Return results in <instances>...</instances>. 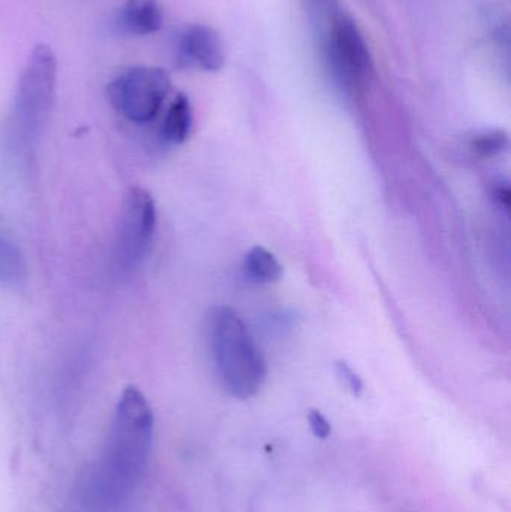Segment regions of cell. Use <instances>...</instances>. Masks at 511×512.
Returning a JSON list of instances; mask_svg holds the SVG:
<instances>
[{
  "label": "cell",
  "instance_id": "cell-4",
  "mask_svg": "<svg viewBox=\"0 0 511 512\" xmlns=\"http://www.w3.org/2000/svg\"><path fill=\"white\" fill-rule=\"evenodd\" d=\"M171 90L170 75L155 66H132L108 84V101L134 125H149L161 113Z\"/></svg>",
  "mask_w": 511,
  "mask_h": 512
},
{
  "label": "cell",
  "instance_id": "cell-11",
  "mask_svg": "<svg viewBox=\"0 0 511 512\" xmlns=\"http://www.w3.org/2000/svg\"><path fill=\"white\" fill-rule=\"evenodd\" d=\"M26 279V262L12 240L0 233V285L17 288Z\"/></svg>",
  "mask_w": 511,
  "mask_h": 512
},
{
  "label": "cell",
  "instance_id": "cell-12",
  "mask_svg": "<svg viewBox=\"0 0 511 512\" xmlns=\"http://www.w3.org/2000/svg\"><path fill=\"white\" fill-rule=\"evenodd\" d=\"M507 147H509V135L501 129L480 132L470 141V149L473 150L474 155L485 159L501 155L506 152Z\"/></svg>",
  "mask_w": 511,
  "mask_h": 512
},
{
  "label": "cell",
  "instance_id": "cell-7",
  "mask_svg": "<svg viewBox=\"0 0 511 512\" xmlns=\"http://www.w3.org/2000/svg\"><path fill=\"white\" fill-rule=\"evenodd\" d=\"M177 59L183 66L216 72L225 63L224 42L213 27L191 24L177 38Z\"/></svg>",
  "mask_w": 511,
  "mask_h": 512
},
{
  "label": "cell",
  "instance_id": "cell-3",
  "mask_svg": "<svg viewBox=\"0 0 511 512\" xmlns=\"http://www.w3.org/2000/svg\"><path fill=\"white\" fill-rule=\"evenodd\" d=\"M57 60L48 45H36L21 72L9 116V149L15 155H32L53 107Z\"/></svg>",
  "mask_w": 511,
  "mask_h": 512
},
{
  "label": "cell",
  "instance_id": "cell-14",
  "mask_svg": "<svg viewBox=\"0 0 511 512\" xmlns=\"http://www.w3.org/2000/svg\"><path fill=\"white\" fill-rule=\"evenodd\" d=\"M308 423L312 435L320 439V441L329 438L330 433H332V426H330L329 420H327L326 415L318 411V409H311V411L308 412Z\"/></svg>",
  "mask_w": 511,
  "mask_h": 512
},
{
  "label": "cell",
  "instance_id": "cell-5",
  "mask_svg": "<svg viewBox=\"0 0 511 512\" xmlns=\"http://www.w3.org/2000/svg\"><path fill=\"white\" fill-rule=\"evenodd\" d=\"M323 48L327 66L345 90H360L374 72L371 51L357 24L336 14L324 24Z\"/></svg>",
  "mask_w": 511,
  "mask_h": 512
},
{
  "label": "cell",
  "instance_id": "cell-15",
  "mask_svg": "<svg viewBox=\"0 0 511 512\" xmlns=\"http://www.w3.org/2000/svg\"><path fill=\"white\" fill-rule=\"evenodd\" d=\"M494 197L495 200L498 201V204H501V206H503L504 209L509 210L511 201L509 183H497L494 189Z\"/></svg>",
  "mask_w": 511,
  "mask_h": 512
},
{
  "label": "cell",
  "instance_id": "cell-1",
  "mask_svg": "<svg viewBox=\"0 0 511 512\" xmlns=\"http://www.w3.org/2000/svg\"><path fill=\"white\" fill-rule=\"evenodd\" d=\"M155 417L137 387H126L111 417L98 459L86 468L78 496L92 512L119 510L140 486L149 463Z\"/></svg>",
  "mask_w": 511,
  "mask_h": 512
},
{
  "label": "cell",
  "instance_id": "cell-6",
  "mask_svg": "<svg viewBox=\"0 0 511 512\" xmlns=\"http://www.w3.org/2000/svg\"><path fill=\"white\" fill-rule=\"evenodd\" d=\"M156 230V204L143 188H131L123 200L117 224L114 259L123 273L140 267L152 246Z\"/></svg>",
  "mask_w": 511,
  "mask_h": 512
},
{
  "label": "cell",
  "instance_id": "cell-8",
  "mask_svg": "<svg viewBox=\"0 0 511 512\" xmlns=\"http://www.w3.org/2000/svg\"><path fill=\"white\" fill-rule=\"evenodd\" d=\"M117 23L122 32L128 35H150L161 29L164 9L158 0H126Z\"/></svg>",
  "mask_w": 511,
  "mask_h": 512
},
{
  "label": "cell",
  "instance_id": "cell-13",
  "mask_svg": "<svg viewBox=\"0 0 511 512\" xmlns=\"http://www.w3.org/2000/svg\"><path fill=\"white\" fill-rule=\"evenodd\" d=\"M335 370L339 381L342 382V385L347 387V390L350 391L353 396H362L363 390H365L363 379L360 378L359 373H357L347 361H336Z\"/></svg>",
  "mask_w": 511,
  "mask_h": 512
},
{
  "label": "cell",
  "instance_id": "cell-10",
  "mask_svg": "<svg viewBox=\"0 0 511 512\" xmlns=\"http://www.w3.org/2000/svg\"><path fill=\"white\" fill-rule=\"evenodd\" d=\"M243 271L252 282L260 285L276 283L284 276V267L272 252L263 246H255L243 259Z\"/></svg>",
  "mask_w": 511,
  "mask_h": 512
},
{
  "label": "cell",
  "instance_id": "cell-2",
  "mask_svg": "<svg viewBox=\"0 0 511 512\" xmlns=\"http://www.w3.org/2000/svg\"><path fill=\"white\" fill-rule=\"evenodd\" d=\"M206 340L213 369L228 396L249 400L263 390L267 361L242 316L230 306H216L206 319Z\"/></svg>",
  "mask_w": 511,
  "mask_h": 512
},
{
  "label": "cell",
  "instance_id": "cell-9",
  "mask_svg": "<svg viewBox=\"0 0 511 512\" xmlns=\"http://www.w3.org/2000/svg\"><path fill=\"white\" fill-rule=\"evenodd\" d=\"M194 126L191 102L179 93L168 105L159 128V140L168 147H177L188 140Z\"/></svg>",
  "mask_w": 511,
  "mask_h": 512
}]
</instances>
